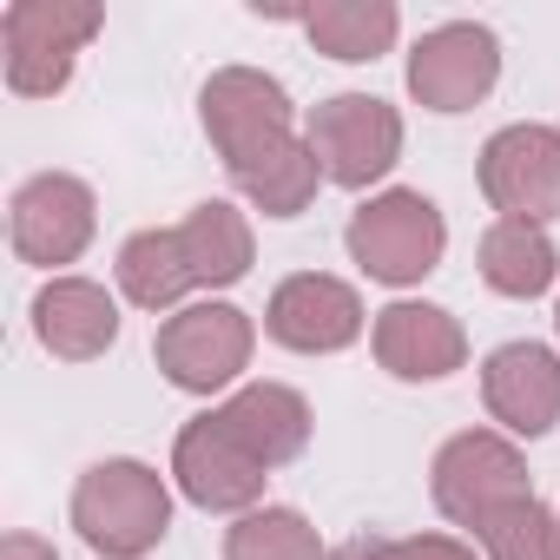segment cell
I'll list each match as a JSON object with an SVG mask.
<instances>
[{
	"instance_id": "e0dca14e",
	"label": "cell",
	"mask_w": 560,
	"mask_h": 560,
	"mask_svg": "<svg viewBox=\"0 0 560 560\" xmlns=\"http://www.w3.org/2000/svg\"><path fill=\"white\" fill-rule=\"evenodd\" d=\"M231 172V185L264 211V218H298L311 198H317V185H324V165H317V152H311V139H277V145H264V152H250V159H237V165H224Z\"/></svg>"
},
{
	"instance_id": "8992f818",
	"label": "cell",
	"mask_w": 560,
	"mask_h": 560,
	"mask_svg": "<svg viewBox=\"0 0 560 560\" xmlns=\"http://www.w3.org/2000/svg\"><path fill=\"white\" fill-rule=\"evenodd\" d=\"M429 488H435V508L448 521L481 527L508 501H527V462L514 455V442H501L488 429H468V435L442 442V455L429 468Z\"/></svg>"
},
{
	"instance_id": "ba28073f",
	"label": "cell",
	"mask_w": 560,
	"mask_h": 560,
	"mask_svg": "<svg viewBox=\"0 0 560 560\" xmlns=\"http://www.w3.org/2000/svg\"><path fill=\"white\" fill-rule=\"evenodd\" d=\"M198 113H205V132H211V145H218L224 165H237V159H250V152H264V145L298 132L291 93L277 86L270 73H257V67L211 73L205 93H198Z\"/></svg>"
},
{
	"instance_id": "7c38bea8",
	"label": "cell",
	"mask_w": 560,
	"mask_h": 560,
	"mask_svg": "<svg viewBox=\"0 0 560 560\" xmlns=\"http://www.w3.org/2000/svg\"><path fill=\"white\" fill-rule=\"evenodd\" d=\"M172 475L178 488L198 501V508H250L270 481V468L224 429V416H198L178 429V448H172Z\"/></svg>"
},
{
	"instance_id": "ffe728a7",
	"label": "cell",
	"mask_w": 560,
	"mask_h": 560,
	"mask_svg": "<svg viewBox=\"0 0 560 560\" xmlns=\"http://www.w3.org/2000/svg\"><path fill=\"white\" fill-rule=\"evenodd\" d=\"M396 27H402V14L389 0H324V8L304 14V34L317 40V54L350 60V67L383 60L396 47Z\"/></svg>"
},
{
	"instance_id": "7402d4cb",
	"label": "cell",
	"mask_w": 560,
	"mask_h": 560,
	"mask_svg": "<svg viewBox=\"0 0 560 560\" xmlns=\"http://www.w3.org/2000/svg\"><path fill=\"white\" fill-rule=\"evenodd\" d=\"M224 560H330V553L298 508H250L224 534Z\"/></svg>"
},
{
	"instance_id": "30bf717a",
	"label": "cell",
	"mask_w": 560,
	"mask_h": 560,
	"mask_svg": "<svg viewBox=\"0 0 560 560\" xmlns=\"http://www.w3.org/2000/svg\"><path fill=\"white\" fill-rule=\"evenodd\" d=\"M264 330L298 357H330V350H350L363 337V298L343 284V277L298 270V277H284V284L270 291Z\"/></svg>"
},
{
	"instance_id": "44dd1931",
	"label": "cell",
	"mask_w": 560,
	"mask_h": 560,
	"mask_svg": "<svg viewBox=\"0 0 560 560\" xmlns=\"http://www.w3.org/2000/svg\"><path fill=\"white\" fill-rule=\"evenodd\" d=\"M119 291H126L139 311H172L185 291H198L191 257H185V244H178V224H172V231H139V237H126V250H119Z\"/></svg>"
},
{
	"instance_id": "277c9868",
	"label": "cell",
	"mask_w": 560,
	"mask_h": 560,
	"mask_svg": "<svg viewBox=\"0 0 560 560\" xmlns=\"http://www.w3.org/2000/svg\"><path fill=\"white\" fill-rule=\"evenodd\" d=\"M311 152L324 165L330 185L363 191L376 185L396 159H402V113L376 93H337L324 106H311Z\"/></svg>"
},
{
	"instance_id": "4fadbf2b",
	"label": "cell",
	"mask_w": 560,
	"mask_h": 560,
	"mask_svg": "<svg viewBox=\"0 0 560 560\" xmlns=\"http://www.w3.org/2000/svg\"><path fill=\"white\" fill-rule=\"evenodd\" d=\"M481 402L508 435H547L560 422V357L547 343H501L481 363Z\"/></svg>"
},
{
	"instance_id": "4316f807",
	"label": "cell",
	"mask_w": 560,
	"mask_h": 560,
	"mask_svg": "<svg viewBox=\"0 0 560 560\" xmlns=\"http://www.w3.org/2000/svg\"><path fill=\"white\" fill-rule=\"evenodd\" d=\"M553 324H560V311H553Z\"/></svg>"
},
{
	"instance_id": "484cf974",
	"label": "cell",
	"mask_w": 560,
	"mask_h": 560,
	"mask_svg": "<svg viewBox=\"0 0 560 560\" xmlns=\"http://www.w3.org/2000/svg\"><path fill=\"white\" fill-rule=\"evenodd\" d=\"M0 560H60L40 534H8V540H0Z\"/></svg>"
},
{
	"instance_id": "3957f363",
	"label": "cell",
	"mask_w": 560,
	"mask_h": 560,
	"mask_svg": "<svg viewBox=\"0 0 560 560\" xmlns=\"http://www.w3.org/2000/svg\"><path fill=\"white\" fill-rule=\"evenodd\" d=\"M350 257L376 284H422L448 250V224L422 191H383L363 211H350Z\"/></svg>"
},
{
	"instance_id": "ac0fdd59",
	"label": "cell",
	"mask_w": 560,
	"mask_h": 560,
	"mask_svg": "<svg viewBox=\"0 0 560 560\" xmlns=\"http://www.w3.org/2000/svg\"><path fill=\"white\" fill-rule=\"evenodd\" d=\"M178 244H185L191 277H198L205 291H224V284H237V277L250 270V224H244V211L224 205V198L191 205L185 224H178Z\"/></svg>"
},
{
	"instance_id": "cb8c5ba5",
	"label": "cell",
	"mask_w": 560,
	"mask_h": 560,
	"mask_svg": "<svg viewBox=\"0 0 560 560\" xmlns=\"http://www.w3.org/2000/svg\"><path fill=\"white\" fill-rule=\"evenodd\" d=\"M402 560H475V547H462L448 534H409L402 540Z\"/></svg>"
},
{
	"instance_id": "d4e9b609",
	"label": "cell",
	"mask_w": 560,
	"mask_h": 560,
	"mask_svg": "<svg viewBox=\"0 0 560 560\" xmlns=\"http://www.w3.org/2000/svg\"><path fill=\"white\" fill-rule=\"evenodd\" d=\"M330 560H402V540H383V534H357V540H343Z\"/></svg>"
},
{
	"instance_id": "d6986e66",
	"label": "cell",
	"mask_w": 560,
	"mask_h": 560,
	"mask_svg": "<svg viewBox=\"0 0 560 560\" xmlns=\"http://www.w3.org/2000/svg\"><path fill=\"white\" fill-rule=\"evenodd\" d=\"M553 270H560V250H553L547 224H521V218L488 224V237H481V277H488V291H501V298H540L553 284Z\"/></svg>"
},
{
	"instance_id": "5b68a950",
	"label": "cell",
	"mask_w": 560,
	"mask_h": 560,
	"mask_svg": "<svg viewBox=\"0 0 560 560\" xmlns=\"http://www.w3.org/2000/svg\"><path fill=\"white\" fill-rule=\"evenodd\" d=\"M250 343L257 337H250V317L244 311H231V304H185L178 317L159 324L152 357H159V370H165L172 389L211 396V389L237 383V370L250 363Z\"/></svg>"
},
{
	"instance_id": "603a6c76",
	"label": "cell",
	"mask_w": 560,
	"mask_h": 560,
	"mask_svg": "<svg viewBox=\"0 0 560 560\" xmlns=\"http://www.w3.org/2000/svg\"><path fill=\"white\" fill-rule=\"evenodd\" d=\"M475 534H481L488 560H560V514H547L534 494L527 501H508Z\"/></svg>"
},
{
	"instance_id": "8fae6325",
	"label": "cell",
	"mask_w": 560,
	"mask_h": 560,
	"mask_svg": "<svg viewBox=\"0 0 560 560\" xmlns=\"http://www.w3.org/2000/svg\"><path fill=\"white\" fill-rule=\"evenodd\" d=\"M93 224H100L93 191H86L73 172H40V178H27V185L14 191V211H8V231H14L21 264H40V270L73 264V257L93 244Z\"/></svg>"
},
{
	"instance_id": "5bb4252c",
	"label": "cell",
	"mask_w": 560,
	"mask_h": 560,
	"mask_svg": "<svg viewBox=\"0 0 560 560\" xmlns=\"http://www.w3.org/2000/svg\"><path fill=\"white\" fill-rule=\"evenodd\" d=\"M376 363L402 383H442L468 363V337L435 304H389L376 317Z\"/></svg>"
},
{
	"instance_id": "9a60e30c",
	"label": "cell",
	"mask_w": 560,
	"mask_h": 560,
	"mask_svg": "<svg viewBox=\"0 0 560 560\" xmlns=\"http://www.w3.org/2000/svg\"><path fill=\"white\" fill-rule=\"evenodd\" d=\"M34 330L60 363H93L119 337V304L100 284H86V277H54L34 298Z\"/></svg>"
},
{
	"instance_id": "7a4b0ae2",
	"label": "cell",
	"mask_w": 560,
	"mask_h": 560,
	"mask_svg": "<svg viewBox=\"0 0 560 560\" xmlns=\"http://www.w3.org/2000/svg\"><path fill=\"white\" fill-rule=\"evenodd\" d=\"M106 27L93 0H14L0 40H8V86L21 100H47L73 80V54Z\"/></svg>"
},
{
	"instance_id": "9c48e42d",
	"label": "cell",
	"mask_w": 560,
	"mask_h": 560,
	"mask_svg": "<svg viewBox=\"0 0 560 560\" xmlns=\"http://www.w3.org/2000/svg\"><path fill=\"white\" fill-rule=\"evenodd\" d=\"M494 80H501V40L481 21H448L422 34L409 54V93L429 113H468L475 100L494 93Z\"/></svg>"
},
{
	"instance_id": "52a82bcc",
	"label": "cell",
	"mask_w": 560,
	"mask_h": 560,
	"mask_svg": "<svg viewBox=\"0 0 560 560\" xmlns=\"http://www.w3.org/2000/svg\"><path fill=\"white\" fill-rule=\"evenodd\" d=\"M481 198L521 224L560 218V132L553 126H501L481 145Z\"/></svg>"
},
{
	"instance_id": "2e32d148",
	"label": "cell",
	"mask_w": 560,
	"mask_h": 560,
	"mask_svg": "<svg viewBox=\"0 0 560 560\" xmlns=\"http://www.w3.org/2000/svg\"><path fill=\"white\" fill-rule=\"evenodd\" d=\"M218 416H224V429H231L264 468L298 462L304 442H311V402H304L298 389H284V383H244Z\"/></svg>"
},
{
	"instance_id": "6da1fadb",
	"label": "cell",
	"mask_w": 560,
	"mask_h": 560,
	"mask_svg": "<svg viewBox=\"0 0 560 560\" xmlns=\"http://www.w3.org/2000/svg\"><path fill=\"white\" fill-rule=\"evenodd\" d=\"M73 527L106 560H139L172 527V494L145 462H93L73 488Z\"/></svg>"
}]
</instances>
